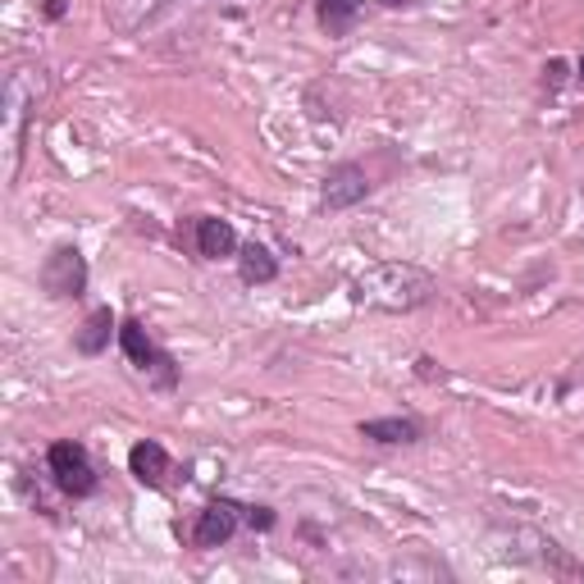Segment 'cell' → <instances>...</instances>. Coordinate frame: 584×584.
<instances>
[{"label": "cell", "mask_w": 584, "mask_h": 584, "mask_svg": "<svg viewBox=\"0 0 584 584\" xmlns=\"http://www.w3.org/2000/svg\"><path fill=\"white\" fill-rule=\"evenodd\" d=\"M42 293L55 301H78L88 293V256L78 247H55V252L42 261Z\"/></svg>", "instance_id": "3957f363"}, {"label": "cell", "mask_w": 584, "mask_h": 584, "mask_svg": "<svg viewBox=\"0 0 584 584\" xmlns=\"http://www.w3.org/2000/svg\"><path fill=\"white\" fill-rule=\"evenodd\" d=\"M575 73H580V82H584V55H580V60H575Z\"/></svg>", "instance_id": "5bb4252c"}, {"label": "cell", "mask_w": 584, "mask_h": 584, "mask_svg": "<svg viewBox=\"0 0 584 584\" xmlns=\"http://www.w3.org/2000/svg\"><path fill=\"white\" fill-rule=\"evenodd\" d=\"M46 19H65V10H69V0H46Z\"/></svg>", "instance_id": "4fadbf2b"}, {"label": "cell", "mask_w": 584, "mask_h": 584, "mask_svg": "<svg viewBox=\"0 0 584 584\" xmlns=\"http://www.w3.org/2000/svg\"><path fill=\"white\" fill-rule=\"evenodd\" d=\"M170 470H174V461H170V453H164L156 438H142V443H133V448H128V476H133L137 484L160 489Z\"/></svg>", "instance_id": "8992f818"}, {"label": "cell", "mask_w": 584, "mask_h": 584, "mask_svg": "<svg viewBox=\"0 0 584 584\" xmlns=\"http://www.w3.org/2000/svg\"><path fill=\"white\" fill-rule=\"evenodd\" d=\"M242 525V503H233V497H215V503H206L197 512V520H192V543L197 548H225Z\"/></svg>", "instance_id": "277c9868"}, {"label": "cell", "mask_w": 584, "mask_h": 584, "mask_svg": "<svg viewBox=\"0 0 584 584\" xmlns=\"http://www.w3.org/2000/svg\"><path fill=\"white\" fill-rule=\"evenodd\" d=\"M238 279L252 284V288L279 279V261H274L270 247H261V242H242L238 247Z\"/></svg>", "instance_id": "30bf717a"}, {"label": "cell", "mask_w": 584, "mask_h": 584, "mask_svg": "<svg viewBox=\"0 0 584 584\" xmlns=\"http://www.w3.org/2000/svg\"><path fill=\"white\" fill-rule=\"evenodd\" d=\"M366 192H370V179L366 170H360L356 160H343V164H333V170L324 174V210H352L356 202H366Z\"/></svg>", "instance_id": "5b68a950"}, {"label": "cell", "mask_w": 584, "mask_h": 584, "mask_svg": "<svg viewBox=\"0 0 584 584\" xmlns=\"http://www.w3.org/2000/svg\"><path fill=\"white\" fill-rule=\"evenodd\" d=\"M242 525L256 535H270L274 525H279V516H274V507H265V503H242Z\"/></svg>", "instance_id": "7c38bea8"}, {"label": "cell", "mask_w": 584, "mask_h": 584, "mask_svg": "<svg viewBox=\"0 0 584 584\" xmlns=\"http://www.w3.org/2000/svg\"><path fill=\"white\" fill-rule=\"evenodd\" d=\"M356 430H360V438L388 443V448H398V443H421V438H425V425L415 421V415H379V421H360Z\"/></svg>", "instance_id": "52a82bcc"}, {"label": "cell", "mask_w": 584, "mask_h": 584, "mask_svg": "<svg viewBox=\"0 0 584 584\" xmlns=\"http://www.w3.org/2000/svg\"><path fill=\"white\" fill-rule=\"evenodd\" d=\"M360 10H366V0H316V19L329 37H347L360 23Z\"/></svg>", "instance_id": "8fae6325"}, {"label": "cell", "mask_w": 584, "mask_h": 584, "mask_svg": "<svg viewBox=\"0 0 584 584\" xmlns=\"http://www.w3.org/2000/svg\"><path fill=\"white\" fill-rule=\"evenodd\" d=\"M115 329H119L115 311H110V306H96V311L82 320V329H73V352L78 356H101L110 347V333Z\"/></svg>", "instance_id": "9c48e42d"}, {"label": "cell", "mask_w": 584, "mask_h": 584, "mask_svg": "<svg viewBox=\"0 0 584 584\" xmlns=\"http://www.w3.org/2000/svg\"><path fill=\"white\" fill-rule=\"evenodd\" d=\"M119 347H124V356L133 360L137 370L151 375L156 388H164V393H170V388H179V366H174V356L151 343V333H147L142 320H124V324H119Z\"/></svg>", "instance_id": "7a4b0ae2"}, {"label": "cell", "mask_w": 584, "mask_h": 584, "mask_svg": "<svg viewBox=\"0 0 584 584\" xmlns=\"http://www.w3.org/2000/svg\"><path fill=\"white\" fill-rule=\"evenodd\" d=\"M46 470H50V480L55 489H60L65 497H92L96 493V466L88 457V448L73 438H60V443H50V453H46Z\"/></svg>", "instance_id": "6da1fadb"}, {"label": "cell", "mask_w": 584, "mask_h": 584, "mask_svg": "<svg viewBox=\"0 0 584 584\" xmlns=\"http://www.w3.org/2000/svg\"><path fill=\"white\" fill-rule=\"evenodd\" d=\"M238 229L229 225V219H219V215H202L197 219V252L206 256V261H225V256H233L238 252Z\"/></svg>", "instance_id": "ba28073f"}]
</instances>
